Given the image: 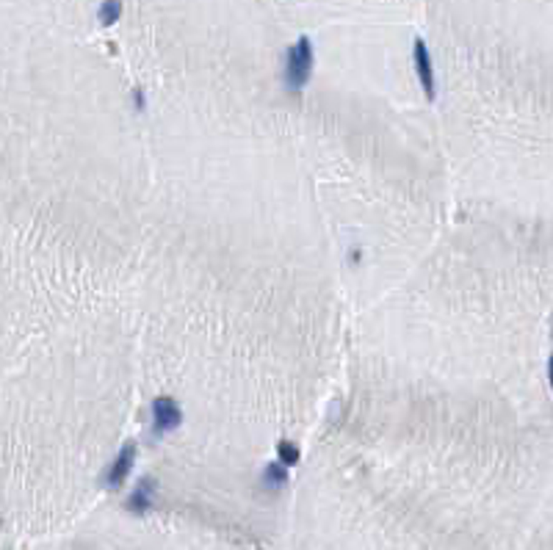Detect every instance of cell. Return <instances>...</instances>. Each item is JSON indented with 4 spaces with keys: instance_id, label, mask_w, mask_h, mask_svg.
I'll use <instances>...</instances> for the list:
<instances>
[{
    "instance_id": "1",
    "label": "cell",
    "mask_w": 553,
    "mask_h": 550,
    "mask_svg": "<svg viewBox=\"0 0 553 550\" xmlns=\"http://www.w3.org/2000/svg\"><path fill=\"white\" fill-rule=\"evenodd\" d=\"M313 69H316L313 42L307 36H299L294 45L285 50V56H282V83H285V89L299 94L310 83Z\"/></svg>"
},
{
    "instance_id": "2",
    "label": "cell",
    "mask_w": 553,
    "mask_h": 550,
    "mask_svg": "<svg viewBox=\"0 0 553 550\" xmlns=\"http://www.w3.org/2000/svg\"><path fill=\"white\" fill-rule=\"evenodd\" d=\"M183 407L180 401H175L172 395H155L150 401V423H153V432L158 437L172 435L175 429L183 426Z\"/></svg>"
},
{
    "instance_id": "3",
    "label": "cell",
    "mask_w": 553,
    "mask_h": 550,
    "mask_svg": "<svg viewBox=\"0 0 553 550\" xmlns=\"http://www.w3.org/2000/svg\"><path fill=\"white\" fill-rule=\"evenodd\" d=\"M136 459H138V445L130 440V442H125V445L116 451L114 462L105 467V473H103V487L111 489V492H119L125 484L130 482L133 467H136Z\"/></svg>"
},
{
    "instance_id": "4",
    "label": "cell",
    "mask_w": 553,
    "mask_h": 550,
    "mask_svg": "<svg viewBox=\"0 0 553 550\" xmlns=\"http://www.w3.org/2000/svg\"><path fill=\"white\" fill-rule=\"evenodd\" d=\"M413 64H415V75H418V83L426 94V100L432 103L438 97V78H435V64H432V53H429V45L415 36L413 39Z\"/></svg>"
},
{
    "instance_id": "5",
    "label": "cell",
    "mask_w": 553,
    "mask_h": 550,
    "mask_svg": "<svg viewBox=\"0 0 553 550\" xmlns=\"http://www.w3.org/2000/svg\"><path fill=\"white\" fill-rule=\"evenodd\" d=\"M155 489H158V482L153 476L138 479L136 487L128 495V501H125V509L133 512V514H147L153 509V501H155Z\"/></svg>"
},
{
    "instance_id": "6",
    "label": "cell",
    "mask_w": 553,
    "mask_h": 550,
    "mask_svg": "<svg viewBox=\"0 0 553 550\" xmlns=\"http://www.w3.org/2000/svg\"><path fill=\"white\" fill-rule=\"evenodd\" d=\"M260 484H263L266 489H272V492H279V489L288 484V467H285L282 462L266 465L263 473H260Z\"/></svg>"
},
{
    "instance_id": "7",
    "label": "cell",
    "mask_w": 553,
    "mask_h": 550,
    "mask_svg": "<svg viewBox=\"0 0 553 550\" xmlns=\"http://www.w3.org/2000/svg\"><path fill=\"white\" fill-rule=\"evenodd\" d=\"M122 9H125V3H122V0H100V6H97V20H100V25L119 23Z\"/></svg>"
},
{
    "instance_id": "8",
    "label": "cell",
    "mask_w": 553,
    "mask_h": 550,
    "mask_svg": "<svg viewBox=\"0 0 553 550\" xmlns=\"http://www.w3.org/2000/svg\"><path fill=\"white\" fill-rule=\"evenodd\" d=\"M299 459L301 451L294 440H279L276 442V462H282L285 467H294V465H299Z\"/></svg>"
},
{
    "instance_id": "9",
    "label": "cell",
    "mask_w": 553,
    "mask_h": 550,
    "mask_svg": "<svg viewBox=\"0 0 553 550\" xmlns=\"http://www.w3.org/2000/svg\"><path fill=\"white\" fill-rule=\"evenodd\" d=\"M133 105H136V111H144V105H147V97H144V89H133Z\"/></svg>"
},
{
    "instance_id": "10",
    "label": "cell",
    "mask_w": 553,
    "mask_h": 550,
    "mask_svg": "<svg viewBox=\"0 0 553 550\" xmlns=\"http://www.w3.org/2000/svg\"><path fill=\"white\" fill-rule=\"evenodd\" d=\"M545 373H548V388L553 393V354L548 357V365H545Z\"/></svg>"
}]
</instances>
